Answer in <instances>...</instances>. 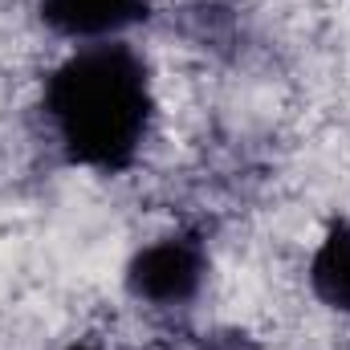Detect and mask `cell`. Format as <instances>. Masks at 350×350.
<instances>
[{
  "mask_svg": "<svg viewBox=\"0 0 350 350\" xmlns=\"http://www.w3.org/2000/svg\"><path fill=\"white\" fill-rule=\"evenodd\" d=\"M37 110L41 143L70 167L131 172L159 131L155 66L131 41L70 49L45 70Z\"/></svg>",
  "mask_w": 350,
  "mask_h": 350,
  "instance_id": "1",
  "label": "cell"
},
{
  "mask_svg": "<svg viewBox=\"0 0 350 350\" xmlns=\"http://www.w3.org/2000/svg\"><path fill=\"white\" fill-rule=\"evenodd\" d=\"M212 273L216 261L208 253V241L191 228H175L143 241L131 253L122 269V293L143 318L163 322L175 314H191L212 293Z\"/></svg>",
  "mask_w": 350,
  "mask_h": 350,
  "instance_id": "2",
  "label": "cell"
},
{
  "mask_svg": "<svg viewBox=\"0 0 350 350\" xmlns=\"http://www.w3.org/2000/svg\"><path fill=\"white\" fill-rule=\"evenodd\" d=\"M151 0H33L45 37L82 49L102 41H126L131 29L147 21Z\"/></svg>",
  "mask_w": 350,
  "mask_h": 350,
  "instance_id": "3",
  "label": "cell"
},
{
  "mask_svg": "<svg viewBox=\"0 0 350 350\" xmlns=\"http://www.w3.org/2000/svg\"><path fill=\"white\" fill-rule=\"evenodd\" d=\"M301 289L318 310L350 322V216L326 220L318 241H310L301 261Z\"/></svg>",
  "mask_w": 350,
  "mask_h": 350,
  "instance_id": "4",
  "label": "cell"
},
{
  "mask_svg": "<svg viewBox=\"0 0 350 350\" xmlns=\"http://www.w3.org/2000/svg\"><path fill=\"white\" fill-rule=\"evenodd\" d=\"M57 350H110L102 338H74V342H66V347H57Z\"/></svg>",
  "mask_w": 350,
  "mask_h": 350,
  "instance_id": "5",
  "label": "cell"
}]
</instances>
